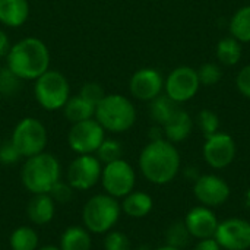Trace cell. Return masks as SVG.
<instances>
[{"mask_svg":"<svg viewBox=\"0 0 250 250\" xmlns=\"http://www.w3.org/2000/svg\"><path fill=\"white\" fill-rule=\"evenodd\" d=\"M177 110H179L177 103H174L168 95L160 94L157 98L149 101V114L152 120L161 127L171 120V117L177 113Z\"/></svg>","mask_w":250,"mask_h":250,"instance_id":"obj_23","label":"cell"},{"mask_svg":"<svg viewBox=\"0 0 250 250\" xmlns=\"http://www.w3.org/2000/svg\"><path fill=\"white\" fill-rule=\"evenodd\" d=\"M196 72H198L199 83L205 85V86L217 85L221 81V76H223V72H221L220 66H217L215 63H205Z\"/></svg>","mask_w":250,"mask_h":250,"instance_id":"obj_31","label":"cell"},{"mask_svg":"<svg viewBox=\"0 0 250 250\" xmlns=\"http://www.w3.org/2000/svg\"><path fill=\"white\" fill-rule=\"evenodd\" d=\"M62 110H63L66 120L70 123H78V122H83L88 119H94L95 116V105L89 103L88 100H85L83 97H81L79 94L70 95V98L67 100V103L64 104Z\"/></svg>","mask_w":250,"mask_h":250,"instance_id":"obj_21","label":"cell"},{"mask_svg":"<svg viewBox=\"0 0 250 250\" xmlns=\"http://www.w3.org/2000/svg\"><path fill=\"white\" fill-rule=\"evenodd\" d=\"M122 215L119 201L107 193L91 196L82 209L83 227L94 234H105L114 229Z\"/></svg>","mask_w":250,"mask_h":250,"instance_id":"obj_5","label":"cell"},{"mask_svg":"<svg viewBox=\"0 0 250 250\" xmlns=\"http://www.w3.org/2000/svg\"><path fill=\"white\" fill-rule=\"evenodd\" d=\"M154 250H182V249H176V248H171V246H168V245H164V246L157 248V249H154Z\"/></svg>","mask_w":250,"mask_h":250,"instance_id":"obj_40","label":"cell"},{"mask_svg":"<svg viewBox=\"0 0 250 250\" xmlns=\"http://www.w3.org/2000/svg\"><path fill=\"white\" fill-rule=\"evenodd\" d=\"M214 239L223 250L250 249V223L237 217L220 221Z\"/></svg>","mask_w":250,"mask_h":250,"instance_id":"obj_14","label":"cell"},{"mask_svg":"<svg viewBox=\"0 0 250 250\" xmlns=\"http://www.w3.org/2000/svg\"><path fill=\"white\" fill-rule=\"evenodd\" d=\"M62 167L59 160L50 152H41L26 158L21 170L22 185L32 195L48 193L60 180Z\"/></svg>","mask_w":250,"mask_h":250,"instance_id":"obj_3","label":"cell"},{"mask_svg":"<svg viewBox=\"0 0 250 250\" xmlns=\"http://www.w3.org/2000/svg\"><path fill=\"white\" fill-rule=\"evenodd\" d=\"M236 85L242 95H245L246 98H250V64L245 66L239 72V75L236 78Z\"/></svg>","mask_w":250,"mask_h":250,"instance_id":"obj_36","label":"cell"},{"mask_svg":"<svg viewBox=\"0 0 250 250\" xmlns=\"http://www.w3.org/2000/svg\"><path fill=\"white\" fill-rule=\"evenodd\" d=\"M182 167V158L174 144L167 139L149 141L139 155V170L142 176L157 186L171 183Z\"/></svg>","mask_w":250,"mask_h":250,"instance_id":"obj_1","label":"cell"},{"mask_svg":"<svg viewBox=\"0 0 250 250\" xmlns=\"http://www.w3.org/2000/svg\"><path fill=\"white\" fill-rule=\"evenodd\" d=\"M9 245L12 250H37L40 245V237L35 229L29 226H21L12 231L9 237Z\"/></svg>","mask_w":250,"mask_h":250,"instance_id":"obj_24","label":"cell"},{"mask_svg":"<svg viewBox=\"0 0 250 250\" xmlns=\"http://www.w3.org/2000/svg\"><path fill=\"white\" fill-rule=\"evenodd\" d=\"M190 239L192 236L189 234L183 221L173 223L166 231V245L176 249H185L190 243Z\"/></svg>","mask_w":250,"mask_h":250,"instance_id":"obj_27","label":"cell"},{"mask_svg":"<svg viewBox=\"0 0 250 250\" xmlns=\"http://www.w3.org/2000/svg\"><path fill=\"white\" fill-rule=\"evenodd\" d=\"M79 95L83 97L85 100H88L89 103H92L95 107L97 104L107 95L104 88L98 83V82H86L81 86Z\"/></svg>","mask_w":250,"mask_h":250,"instance_id":"obj_33","label":"cell"},{"mask_svg":"<svg viewBox=\"0 0 250 250\" xmlns=\"http://www.w3.org/2000/svg\"><path fill=\"white\" fill-rule=\"evenodd\" d=\"M22 79L18 78L7 66L0 67V95L13 97L21 89Z\"/></svg>","mask_w":250,"mask_h":250,"instance_id":"obj_29","label":"cell"},{"mask_svg":"<svg viewBox=\"0 0 250 250\" xmlns=\"http://www.w3.org/2000/svg\"><path fill=\"white\" fill-rule=\"evenodd\" d=\"M50 50L35 37H26L12 44L6 56V66L22 81H35L50 69Z\"/></svg>","mask_w":250,"mask_h":250,"instance_id":"obj_2","label":"cell"},{"mask_svg":"<svg viewBox=\"0 0 250 250\" xmlns=\"http://www.w3.org/2000/svg\"><path fill=\"white\" fill-rule=\"evenodd\" d=\"M120 207H122V212H125L127 217L139 220V218L146 217L152 211L154 201L146 192L133 190L123 198V202L120 204Z\"/></svg>","mask_w":250,"mask_h":250,"instance_id":"obj_20","label":"cell"},{"mask_svg":"<svg viewBox=\"0 0 250 250\" xmlns=\"http://www.w3.org/2000/svg\"><path fill=\"white\" fill-rule=\"evenodd\" d=\"M104 139L105 130L95 119L72 123L67 133V144L78 155L95 154Z\"/></svg>","mask_w":250,"mask_h":250,"instance_id":"obj_9","label":"cell"},{"mask_svg":"<svg viewBox=\"0 0 250 250\" xmlns=\"http://www.w3.org/2000/svg\"><path fill=\"white\" fill-rule=\"evenodd\" d=\"M236 142L234 139L224 132H217L205 138L202 148V155L205 163L215 170L227 168L236 158Z\"/></svg>","mask_w":250,"mask_h":250,"instance_id":"obj_12","label":"cell"},{"mask_svg":"<svg viewBox=\"0 0 250 250\" xmlns=\"http://www.w3.org/2000/svg\"><path fill=\"white\" fill-rule=\"evenodd\" d=\"M48 195L51 196V199L56 204H67L72 196H73V189L70 188V185L67 182H57L48 192Z\"/></svg>","mask_w":250,"mask_h":250,"instance_id":"obj_34","label":"cell"},{"mask_svg":"<svg viewBox=\"0 0 250 250\" xmlns=\"http://www.w3.org/2000/svg\"><path fill=\"white\" fill-rule=\"evenodd\" d=\"M193 250H223V249H221V246L218 245V242H217L214 237H209V239L198 240V243L195 245Z\"/></svg>","mask_w":250,"mask_h":250,"instance_id":"obj_37","label":"cell"},{"mask_svg":"<svg viewBox=\"0 0 250 250\" xmlns=\"http://www.w3.org/2000/svg\"><path fill=\"white\" fill-rule=\"evenodd\" d=\"M230 32L240 42H250V6L240 7L230 21Z\"/></svg>","mask_w":250,"mask_h":250,"instance_id":"obj_26","label":"cell"},{"mask_svg":"<svg viewBox=\"0 0 250 250\" xmlns=\"http://www.w3.org/2000/svg\"><path fill=\"white\" fill-rule=\"evenodd\" d=\"M164 89V78L154 67L136 70L129 81L130 94L141 101H152Z\"/></svg>","mask_w":250,"mask_h":250,"instance_id":"obj_15","label":"cell"},{"mask_svg":"<svg viewBox=\"0 0 250 250\" xmlns=\"http://www.w3.org/2000/svg\"><path fill=\"white\" fill-rule=\"evenodd\" d=\"M198 72L189 66H179L170 72L164 81L166 95H168L174 103H186L192 100L199 89Z\"/></svg>","mask_w":250,"mask_h":250,"instance_id":"obj_11","label":"cell"},{"mask_svg":"<svg viewBox=\"0 0 250 250\" xmlns=\"http://www.w3.org/2000/svg\"><path fill=\"white\" fill-rule=\"evenodd\" d=\"M37 250H62L59 246H53V245H48V246H42V248H40V249Z\"/></svg>","mask_w":250,"mask_h":250,"instance_id":"obj_39","label":"cell"},{"mask_svg":"<svg viewBox=\"0 0 250 250\" xmlns=\"http://www.w3.org/2000/svg\"><path fill=\"white\" fill-rule=\"evenodd\" d=\"M94 119L105 132L123 133L133 127L136 108L127 97L122 94H107L97 104Z\"/></svg>","mask_w":250,"mask_h":250,"instance_id":"obj_4","label":"cell"},{"mask_svg":"<svg viewBox=\"0 0 250 250\" xmlns=\"http://www.w3.org/2000/svg\"><path fill=\"white\" fill-rule=\"evenodd\" d=\"M10 141L22 158H29L44 152L48 142V133L38 119L23 117L16 123Z\"/></svg>","mask_w":250,"mask_h":250,"instance_id":"obj_7","label":"cell"},{"mask_svg":"<svg viewBox=\"0 0 250 250\" xmlns=\"http://www.w3.org/2000/svg\"><path fill=\"white\" fill-rule=\"evenodd\" d=\"M95 154H97V158L103 164H108V163H113V161L122 158V155H123V146H122V144L119 141L105 138L103 141V144L100 145V148L97 149Z\"/></svg>","mask_w":250,"mask_h":250,"instance_id":"obj_28","label":"cell"},{"mask_svg":"<svg viewBox=\"0 0 250 250\" xmlns=\"http://www.w3.org/2000/svg\"><path fill=\"white\" fill-rule=\"evenodd\" d=\"M29 18L28 0H0V23L7 28H19Z\"/></svg>","mask_w":250,"mask_h":250,"instance_id":"obj_18","label":"cell"},{"mask_svg":"<svg viewBox=\"0 0 250 250\" xmlns=\"http://www.w3.org/2000/svg\"><path fill=\"white\" fill-rule=\"evenodd\" d=\"M21 154L18 152V149L15 148V145L12 144V141H4L0 144V163L4 166H10L15 164L21 160Z\"/></svg>","mask_w":250,"mask_h":250,"instance_id":"obj_35","label":"cell"},{"mask_svg":"<svg viewBox=\"0 0 250 250\" xmlns=\"http://www.w3.org/2000/svg\"><path fill=\"white\" fill-rule=\"evenodd\" d=\"M10 48H12V42H10V38H9L7 32L0 29V57L6 59V56L9 54Z\"/></svg>","mask_w":250,"mask_h":250,"instance_id":"obj_38","label":"cell"},{"mask_svg":"<svg viewBox=\"0 0 250 250\" xmlns=\"http://www.w3.org/2000/svg\"><path fill=\"white\" fill-rule=\"evenodd\" d=\"M34 97L47 111L62 110L70 98V83L62 72L48 69L35 79Z\"/></svg>","mask_w":250,"mask_h":250,"instance_id":"obj_6","label":"cell"},{"mask_svg":"<svg viewBox=\"0 0 250 250\" xmlns=\"http://www.w3.org/2000/svg\"><path fill=\"white\" fill-rule=\"evenodd\" d=\"M103 163L94 154L78 155L67 167L66 179L73 190H89L101 179Z\"/></svg>","mask_w":250,"mask_h":250,"instance_id":"obj_10","label":"cell"},{"mask_svg":"<svg viewBox=\"0 0 250 250\" xmlns=\"http://www.w3.org/2000/svg\"><path fill=\"white\" fill-rule=\"evenodd\" d=\"M193 129V120L190 114L185 110H177V113L163 126L164 138L171 144H179L186 141Z\"/></svg>","mask_w":250,"mask_h":250,"instance_id":"obj_19","label":"cell"},{"mask_svg":"<svg viewBox=\"0 0 250 250\" xmlns=\"http://www.w3.org/2000/svg\"><path fill=\"white\" fill-rule=\"evenodd\" d=\"M104 250H130L132 245L129 237L117 230H110L104 237Z\"/></svg>","mask_w":250,"mask_h":250,"instance_id":"obj_32","label":"cell"},{"mask_svg":"<svg viewBox=\"0 0 250 250\" xmlns=\"http://www.w3.org/2000/svg\"><path fill=\"white\" fill-rule=\"evenodd\" d=\"M217 57L226 66H234L242 57V42L234 37H226L217 44Z\"/></svg>","mask_w":250,"mask_h":250,"instance_id":"obj_25","label":"cell"},{"mask_svg":"<svg viewBox=\"0 0 250 250\" xmlns=\"http://www.w3.org/2000/svg\"><path fill=\"white\" fill-rule=\"evenodd\" d=\"M28 218L35 226H45L51 223L56 214V202L48 193H37L28 202L26 207Z\"/></svg>","mask_w":250,"mask_h":250,"instance_id":"obj_17","label":"cell"},{"mask_svg":"<svg viewBox=\"0 0 250 250\" xmlns=\"http://www.w3.org/2000/svg\"><path fill=\"white\" fill-rule=\"evenodd\" d=\"M193 195L201 205L218 208L229 201L231 189L223 177L217 174H202L193 182Z\"/></svg>","mask_w":250,"mask_h":250,"instance_id":"obj_13","label":"cell"},{"mask_svg":"<svg viewBox=\"0 0 250 250\" xmlns=\"http://www.w3.org/2000/svg\"><path fill=\"white\" fill-rule=\"evenodd\" d=\"M183 223H185L189 234L192 236V239H196V240L214 237L215 230L220 224L212 208H208L204 205L193 207L186 214Z\"/></svg>","mask_w":250,"mask_h":250,"instance_id":"obj_16","label":"cell"},{"mask_svg":"<svg viewBox=\"0 0 250 250\" xmlns=\"http://www.w3.org/2000/svg\"><path fill=\"white\" fill-rule=\"evenodd\" d=\"M100 182L107 195L116 199H123L126 195L135 190L136 173L126 160L120 158L103 166Z\"/></svg>","mask_w":250,"mask_h":250,"instance_id":"obj_8","label":"cell"},{"mask_svg":"<svg viewBox=\"0 0 250 250\" xmlns=\"http://www.w3.org/2000/svg\"><path fill=\"white\" fill-rule=\"evenodd\" d=\"M59 248L62 250H91V234L85 227L70 226L63 231Z\"/></svg>","mask_w":250,"mask_h":250,"instance_id":"obj_22","label":"cell"},{"mask_svg":"<svg viewBox=\"0 0 250 250\" xmlns=\"http://www.w3.org/2000/svg\"><path fill=\"white\" fill-rule=\"evenodd\" d=\"M196 123H198V127L205 138L220 132L218 130L220 129V119L211 110H202L196 117Z\"/></svg>","mask_w":250,"mask_h":250,"instance_id":"obj_30","label":"cell"}]
</instances>
